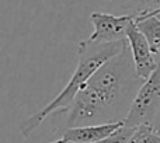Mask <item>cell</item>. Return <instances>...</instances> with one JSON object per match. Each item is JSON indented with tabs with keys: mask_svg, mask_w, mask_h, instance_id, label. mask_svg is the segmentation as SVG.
<instances>
[{
	"mask_svg": "<svg viewBox=\"0 0 160 143\" xmlns=\"http://www.w3.org/2000/svg\"><path fill=\"white\" fill-rule=\"evenodd\" d=\"M136 126H129V125H122L121 128L112 132L110 136H107L105 139L96 143H128L132 136V133L135 132Z\"/></svg>",
	"mask_w": 160,
	"mask_h": 143,
	"instance_id": "10",
	"label": "cell"
},
{
	"mask_svg": "<svg viewBox=\"0 0 160 143\" xmlns=\"http://www.w3.org/2000/svg\"><path fill=\"white\" fill-rule=\"evenodd\" d=\"M52 143H75V142H68V141H63V139H56V141H53Z\"/></svg>",
	"mask_w": 160,
	"mask_h": 143,
	"instance_id": "11",
	"label": "cell"
},
{
	"mask_svg": "<svg viewBox=\"0 0 160 143\" xmlns=\"http://www.w3.org/2000/svg\"><path fill=\"white\" fill-rule=\"evenodd\" d=\"M158 17H159V18H160V14H158Z\"/></svg>",
	"mask_w": 160,
	"mask_h": 143,
	"instance_id": "12",
	"label": "cell"
},
{
	"mask_svg": "<svg viewBox=\"0 0 160 143\" xmlns=\"http://www.w3.org/2000/svg\"><path fill=\"white\" fill-rule=\"evenodd\" d=\"M127 39L135 62L136 73L141 79L146 80L158 67V56L153 53L146 37L141 32L136 24L131 27Z\"/></svg>",
	"mask_w": 160,
	"mask_h": 143,
	"instance_id": "5",
	"label": "cell"
},
{
	"mask_svg": "<svg viewBox=\"0 0 160 143\" xmlns=\"http://www.w3.org/2000/svg\"><path fill=\"white\" fill-rule=\"evenodd\" d=\"M115 10L124 14H135L145 18L160 14V0H107Z\"/></svg>",
	"mask_w": 160,
	"mask_h": 143,
	"instance_id": "7",
	"label": "cell"
},
{
	"mask_svg": "<svg viewBox=\"0 0 160 143\" xmlns=\"http://www.w3.org/2000/svg\"><path fill=\"white\" fill-rule=\"evenodd\" d=\"M143 81L128 45L101 65L79 91L66 111V128L125 121Z\"/></svg>",
	"mask_w": 160,
	"mask_h": 143,
	"instance_id": "1",
	"label": "cell"
},
{
	"mask_svg": "<svg viewBox=\"0 0 160 143\" xmlns=\"http://www.w3.org/2000/svg\"><path fill=\"white\" fill-rule=\"evenodd\" d=\"M142 124L152 125L160 132V55L158 67L141 86L125 118V125L129 126Z\"/></svg>",
	"mask_w": 160,
	"mask_h": 143,
	"instance_id": "3",
	"label": "cell"
},
{
	"mask_svg": "<svg viewBox=\"0 0 160 143\" xmlns=\"http://www.w3.org/2000/svg\"><path fill=\"white\" fill-rule=\"evenodd\" d=\"M128 143H160V132L152 125L142 124L135 128Z\"/></svg>",
	"mask_w": 160,
	"mask_h": 143,
	"instance_id": "9",
	"label": "cell"
},
{
	"mask_svg": "<svg viewBox=\"0 0 160 143\" xmlns=\"http://www.w3.org/2000/svg\"><path fill=\"white\" fill-rule=\"evenodd\" d=\"M128 45L129 44L127 38L114 42H104V44L94 42L88 38L80 41L78 45V65L68 84L49 104H47L42 110L31 115L20 125V133L24 138H28L49 115L66 112L79 91L84 87L87 80L96 73V70L110 58L124 51Z\"/></svg>",
	"mask_w": 160,
	"mask_h": 143,
	"instance_id": "2",
	"label": "cell"
},
{
	"mask_svg": "<svg viewBox=\"0 0 160 143\" xmlns=\"http://www.w3.org/2000/svg\"><path fill=\"white\" fill-rule=\"evenodd\" d=\"M51 143H52V142H51Z\"/></svg>",
	"mask_w": 160,
	"mask_h": 143,
	"instance_id": "13",
	"label": "cell"
},
{
	"mask_svg": "<svg viewBox=\"0 0 160 143\" xmlns=\"http://www.w3.org/2000/svg\"><path fill=\"white\" fill-rule=\"evenodd\" d=\"M90 21L94 27V32L88 39L94 42H114L125 39L131 27L136 24L138 16L135 14H122L114 16L108 13H93Z\"/></svg>",
	"mask_w": 160,
	"mask_h": 143,
	"instance_id": "4",
	"label": "cell"
},
{
	"mask_svg": "<svg viewBox=\"0 0 160 143\" xmlns=\"http://www.w3.org/2000/svg\"><path fill=\"white\" fill-rule=\"evenodd\" d=\"M136 25L141 30V32L146 37L153 53L156 56L160 55V18L158 16L138 18Z\"/></svg>",
	"mask_w": 160,
	"mask_h": 143,
	"instance_id": "8",
	"label": "cell"
},
{
	"mask_svg": "<svg viewBox=\"0 0 160 143\" xmlns=\"http://www.w3.org/2000/svg\"><path fill=\"white\" fill-rule=\"evenodd\" d=\"M122 125H125V121L66 128L62 132L61 139L68 142H75V143H96L105 139L107 136H110L118 128H121Z\"/></svg>",
	"mask_w": 160,
	"mask_h": 143,
	"instance_id": "6",
	"label": "cell"
}]
</instances>
